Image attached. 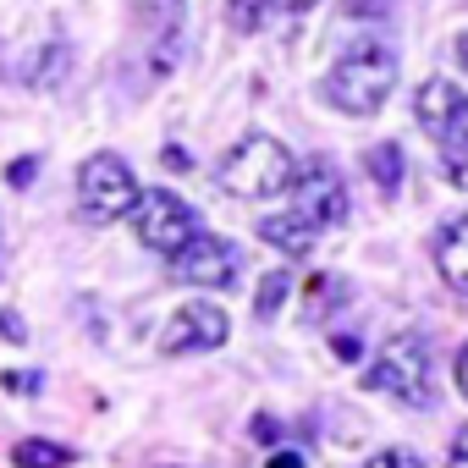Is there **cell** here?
<instances>
[{
    "label": "cell",
    "mask_w": 468,
    "mask_h": 468,
    "mask_svg": "<svg viewBox=\"0 0 468 468\" xmlns=\"http://www.w3.org/2000/svg\"><path fill=\"white\" fill-rule=\"evenodd\" d=\"M391 89H397V50L386 39H358L320 83V94L342 116H375Z\"/></svg>",
    "instance_id": "6da1fadb"
},
{
    "label": "cell",
    "mask_w": 468,
    "mask_h": 468,
    "mask_svg": "<svg viewBox=\"0 0 468 468\" xmlns=\"http://www.w3.org/2000/svg\"><path fill=\"white\" fill-rule=\"evenodd\" d=\"M292 171H298V165H292V154H287L282 138H271V133H249L243 144H231V149H226L215 182H220L231 198H271V193L292 187Z\"/></svg>",
    "instance_id": "7a4b0ae2"
},
{
    "label": "cell",
    "mask_w": 468,
    "mask_h": 468,
    "mask_svg": "<svg viewBox=\"0 0 468 468\" xmlns=\"http://www.w3.org/2000/svg\"><path fill=\"white\" fill-rule=\"evenodd\" d=\"M369 386H375V391H391V397L408 402V408H430V402H435V391H430V342H424L419 331L386 342V353H380L375 369H369Z\"/></svg>",
    "instance_id": "3957f363"
},
{
    "label": "cell",
    "mask_w": 468,
    "mask_h": 468,
    "mask_svg": "<svg viewBox=\"0 0 468 468\" xmlns=\"http://www.w3.org/2000/svg\"><path fill=\"white\" fill-rule=\"evenodd\" d=\"M78 198H83V215H89L94 226L133 215V204H138L133 165H127L122 154H89L83 171H78Z\"/></svg>",
    "instance_id": "277c9868"
},
{
    "label": "cell",
    "mask_w": 468,
    "mask_h": 468,
    "mask_svg": "<svg viewBox=\"0 0 468 468\" xmlns=\"http://www.w3.org/2000/svg\"><path fill=\"white\" fill-rule=\"evenodd\" d=\"M133 231H138V243L144 249H154V254H176L193 231H198V215L176 198V193H165V187H154V193H138V204H133Z\"/></svg>",
    "instance_id": "5b68a950"
},
{
    "label": "cell",
    "mask_w": 468,
    "mask_h": 468,
    "mask_svg": "<svg viewBox=\"0 0 468 468\" xmlns=\"http://www.w3.org/2000/svg\"><path fill=\"white\" fill-rule=\"evenodd\" d=\"M165 265H171V276L187 282V287H231V282H238V271H243V254L231 249L226 238L193 231L176 254H165Z\"/></svg>",
    "instance_id": "8992f818"
},
{
    "label": "cell",
    "mask_w": 468,
    "mask_h": 468,
    "mask_svg": "<svg viewBox=\"0 0 468 468\" xmlns=\"http://www.w3.org/2000/svg\"><path fill=\"white\" fill-rule=\"evenodd\" d=\"M292 187H298V215L325 231V226H342L347 220V187H342V171L331 160H309L303 171H292Z\"/></svg>",
    "instance_id": "52a82bcc"
},
{
    "label": "cell",
    "mask_w": 468,
    "mask_h": 468,
    "mask_svg": "<svg viewBox=\"0 0 468 468\" xmlns=\"http://www.w3.org/2000/svg\"><path fill=\"white\" fill-rule=\"evenodd\" d=\"M226 331H231L226 309L193 298V303H182V309L165 320V331H160V353H171V358H176V353H209V347L226 342Z\"/></svg>",
    "instance_id": "ba28073f"
},
{
    "label": "cell",
    "mask_w": 468,
    "mask_h": 468,
    "mask_svg": "<svg viewBox=\"0 0 468 468\" xmlns=\"http://www.w3.org/2000/svg\"><path fill=\"white\" fill-rule=\"evenodd\" d=\"M430 138L441 144V171H446V182L468 193V100H463V94L452 100V111L441 116V127H435Z\"/></svg>",
    "instance_id": "9c48e42d"
},
{
    "label": "cell",
    "mask_w": 468,
    "mask_h": 468,
    "mask_svg": "<svg viewBox=\"0 0 468 468\" xmlns=\"http://www.w3.org/2000/svg\"><path fill=\"white\" fill-rule=\"evenodd\" d=\"M435 271L452 292L468 298V215H452L435 238Z\"/></svg>",
    "instance_id": "30bf717a"
},
{
    "label": "cell",
    "mask_w": 468,
    "mask_h": 468,
    "mask_svg": "<svg viewBox=\"0 0 468 468\" xmlns=\"http://www.w3.org/2000/svg\"><path fill=\"white\" fill-rule=\"evenodd\" d=\"M260 238H265L271 249H282L287 260H303V254L314 249L320 231H314L298 209H282V215H265V220H260Z\"/></svg>",
    "instance_id": "8fae6325"
},
{
    "label": "cell",
    "mask_w": 468,
    "mask_h": 468,
    "mask_svg": "<svg viewBox=\"0 0 468 468\" xmlns=\"http://www.w3.org/2000/svg\"><path fill=\"white\" fill-rule=\"evenodd\" d=\"M364 171H369V182L380 187V198H397V187H402V149H397V144H375V149L364 154Z\"/></svg>",
    "instance_id": "7c38bea8"
},
{
    "label": "cell",
    "mask_w": 468,
    "mask_h": 468,
    "mask_svg": "<svg viewBox=\"0 0 468 468\" xmlns=\"http://www.w3.org/2000/svg\"><path fill=\"white\" fill-rule=\"evenodd\" d=\"M72 457H78L72 446L45 441V435H28V441H17V446H12V463H17V468H67Z\"/></svg>",
    "instance_id": "4fadbf2b"
},
{
    "label": "cell",
    "mask_w": 468,
    "mask_h": 468,
    "mask_svg": "<svg viewBox=\"0 0 468 468\" xmlns=\"http://www.w3.org/2000/svg\"><path fill=\"white\" fill-rule=\"evenodd\" d=\"M452 100H457V83H452V78H430V83L419 89V122H424V133L441 127V116L452 111Z\"/></svg>",
    "instance_id": "5bb4252c"
},
{
    "label": "cell",
    "mask_w": 468,
    "mask_h": 468,
    "mask_svg": "<svg viewBox=\"0 0 468 468\" xmlns=\"http://www.w3.org/2000/svg\"><path fill=\"white\" fill-rule=\"evenodd\" d=\"M287 287H292V276H287V271H271V276L260 282L254 314H260V320H276V314H282V303H287Z\"/></svg>",
    "instance_id": "9a60e30c"
},
{
    "label": "cell",
    "mask_w": 468,
    "mask_h": 468,
    "mask_svg": "<svg viewBox=\"0 0 468 468\" xmlns=\"http://www.w3.org/2000/svg\"><path fill=\"white\" fill-rule=\"evenodd\" d=\"M265 12H271V0H226V17L238 34H254L265 23Z\"/></svg>",
    "instance_id": "2e32d148"
},
{
    "label": "cell",
    "mask_w": 468,
    "mask_h": 468,
    "mask_svg": "<svg viewBox=\"0 0 468 468\" xmlns=\"http://www.w3.org/2000/svg\"><path fill=\"white\" fill-rule=\"evenodd\" d=\"M342 292H347V287H342L336 276H320V282L309 287V298H314V303H309V320H325L331 309H342Z\"/></svg>",
    "instance_id": "e0dca14e"
},
{
    "label": "cell",
    "mask_w": 468,
    "mask_h": 468,
    "mask_svg": "<svg viewBox=\"0 0 468 468\" xmlns=\"http://www.w3.org/2000/svg\"><path fill=\"white\" fill-rule=\"evenodd\" d=\"M34 176H39V154H17L12 165H6V182L23 193V187H34Z\"/></svg>",
    "instance_id": "ac0fdd59"
},
{
    "label": "cell",
    "mask_w": 468,
    "mask_h": 468,
    "mask_svg": "<svg viewBox=\"0 0 468 468\" xmlns=\"http://www.w3.org/2000/svg\"><path fill=\"white\" fill-rule=\"evenodd\" d=\"M369 468H424V463H419V452H408V446H386V452L369 457Z\"/></svg>",
    "instance_id": "d6986e66"
},
{
    "label": "cell",
    "mask_w": 468,
    "mask_h": 468,
    "mask_svg": "<svg viewBox=\"0 0 468 468\" xmlns=\"http://www.w3.org/2000/svg\"><path fill=\"white\" fill-rule=\"evenodd\" d=\"M342 17H391V0H342Z\"/></svg>",
    "instance_id": "ffe728a7"
},
{
    "label": "cell",
    "mask_w": 468,
    "mask_h": 468,
    "mask_svg": "<svg viewBox=\"0 0 468 468\" xmlns=\"http://www.w3.org/2000/svg\"><path fill=\"white\" fill-rule=\"evenodd\" d=\"M0 336L17 342V347L28 342V325H23V314H17V309H0Z\"/></svg>",
    "instance_id": "44dd1931"
},
{
    "label": "cell",
    "mask_w": 468,
    "mask_h": 468,
    "mask_svg": "<svg viewBox=\"0 0 468 468\" xmlns=\"http://www.w3.org/2000/svg\"><path fill=\"white\" fill-rule=\"evenodd\" d=\"M331 353H336V358H342V364H358V358H364V342H358V336H347V331H342V336H331Z\"/></svg>",
    "instance_id": "7402d4cb"
},
{
    "label": "cell",
    "mask_w": 468,
    "mask_h": 468,
    "mask_svg": "<svg viewBox=\"0 0 468 468\" xmlns=\"http://www.w3.org/2000/svg\"><path fill=\"white\" fill-rule=\"evenodd\" d=\"M254 441H260V446H276V441H282V424H276L271 413H260V419H254Z\"/></svg>",
    "instance_id": "603a6c76"
},
{
    "label": "cell",
    "mask_w": 468,
    "mask_h": 468,
    "mask_svg": "<svg viewBox=\"0 0 468 468\" xmlns=\"http://www.w3.org/2000/svg\"><path fill=\"white\" fill-rule=\"evenodd\" d=\"M271 12H282L287 23H298L303 12H314V0H271Z\"/></svg>",
    "instance_id": "cb8c5ba5"
},
{
    "label": "cell",
    "mask_w": 468,
    "mask_h": 468,
    "mask_svg": "<svg viewBox=\"0 0 468 468\" xmlns=\"http://www.w3.org/2000/svg\"><path fill=\"white\" fill-rule=\"evenodd\" d=\"M446 468H468V424L457 430V441H452V463Z\"/></svg>",
    "instance_id": "d4e9b609"
},
{
    "label": "cell",
    "mask_w": 468,
    "mask_h": 468,
    "mask_svg": "<svg viewBox=\"0 0 468 468\" xmlns=\"http://www.w3.org/2000/svg\"><path fill=\"white\" fill-rule=\"evenodd\" d=\"M160 160H165V171H193V160H187V149H176V144H171V149H165Z\"/></svg>",
    "instance_id": "484cf974"
},
{
    "label": "cell",
    "mask_w": 468,
    "mask_h": 468,
    "mask_svg": "<svg viewBox=\"0 0 468 468\" xmlns=\"http://www.w3.org/2000/svg\"><path fill=\"white\" fill-rule=\"evenodd\" d=\"M6 391H39V375H6Z\"/></svg>",
    "instance_id": "4316f807"
},
{
    "label": "cell",
    "mask_w": 468,
    "mask_h": 468,
    "mask_svg": "<svg viewBox=\"0 0 468 468\" xmlns=\"http://www.w3.org/2000/svg\"><path fill=\"white\" fill-rule=\"evenodd\" d=\"M271 468H303V457H298V452H276Z\"/></svg>",
    "instance_id": "83f0119b"
},
{
    "label": "cell",
    "mask_w": 468,
    "mask_h": 468,
    "mask_svg": "<svg viewBox=\"0 0 468 468\" xmlns=\"http://www.w3.org/2000/svg\"><path fill=\"white\" fill-rule=\"evenodd\" d=\"M457 386H463V397H468V342H463V353H457Z\"/></svg>",
    "instance_id": "f1b7e54d"
},
{
    "label": "cell",
    "mask_w": 468,
    "mask_h": 468,
    "mask_svg": "<svg viewBox=\"0 0 468 468\" xmlns=\"http://www.w3.org/2000/svg\"><path fill=\"white\" fill-rule=\"evenodd\" d=\"M457 61H463V72H468V28L457 34Z\"/></svg>",
    "instance_id": "f546056e"
}]
</instances>
